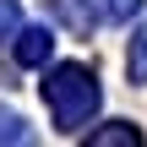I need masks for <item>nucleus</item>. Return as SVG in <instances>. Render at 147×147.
<instances>
[{
    "label": "nucleus",
    "mask_w": 147,
    "mask_h": 147,
    "mask_svg": "<svg viewBox=\"0 0 147 147\" xmlns=\"http://www.w3.org/2000/svg\"><path fill=\"white\" fill-rule=\"evenodd\" d=\"M125 76H131V82H147V22L131 33V49H125Z\"/></svg>",
    "instance_id": "39448f33"
},
{
    "label": "nucleus",
    "mask_w": 147,
    "mask_h": 147,
    "mask_svg": "<svg viewBox=\"0 0 147 147\" xmlns=\"http://www.w3.org/2000/svg\"><path fill=\"white\" fill-rule=\"evenodd\" d=\"M22 33V11H16V0H0V44H11Z\"/></svg>",
    "instance_id": "0eeeda50"
},
{
    "label": "nucleus",
    "mask_w": 147,
    "mask_h": 147,
    "mask_svg": "<svg viewBox=\"0 0 147 147\" xmlns=\"http://www.w3.org/2000/svg\"><path fill=\"white\" fill-rule=\"evenodd\" d=\"M0 142H33V131L16 109H0Z\"/></svg>",
    "instance_id": "423d86ee"
},
{
    "label": "nucleus",
    "mask_w": 147,
    "mask_h": 147,
    "mask_svg": "<svg viewBox=\"0 0 147 147\" xmlns=\"http://www.w3.org/2000/svg\"><path fill=\"white\" fill-rule=\"evenodd\" d=\"M136 142H142V131L131 120H109V125L87 131V147H136Z\"/></svg>",
    "instance_id": "20e7f679"
},
{
    "label": "nucleus",
    "mask_w": 147,
    "mask_h": 147,
    "mask_svg": "<svg viewBox=\"0 0 147 147\" xmlns=\"http://www.w3.org/2000/svg\"><path fill=\"white\" fill-rule=\"evenodd\" d=\"M11 49H16V65H44V60L55 55V33H49V27H22V33L11 38Z\"/></svg>",
    "instance_id": "f03ea898"
},
{
    "label": "nucleus",
    "mask_w": 147,
    "mask_h": 147,
    "mask_svg": "<svg viewBox=\"0 0 147 147\" xmlns=\"http://www.w3.org/2000/svg\"><path fill=\"white\" fill-rule=\"evenodd\" d=\"M55 16L71 27V33H93L104 22V0H55Z\"/></svg>",
    "instance_id": "7ed1b4c3"
},
{
    "label": "nucleus",
    "mask_w": 147,
    "mask_h": 147,
    "mask_svg": "<svg viewBox=\"0 0 147 147\" xmlns=\"http://www.w3.org/2000/svg\"><path fill=\"white\" fill-rule=\"evenodd\" d=\"M98 76L87 71V65H76V60H65V65H55L49 76H44V104H49V120L65 131V136H76V131H87L93 125V115H98Z\"/></svg>",
    "instance_id": "f257e3e1"
},
{
    "label": "nucleus",
    "mask_w": 147,
    "mask_h": 147,
    "mask_svg": "<svg viewBox=\"0 0 147 147\" xmlns=\"http://www.w3.org/2000/svg\"><path fill=\"white\" fill-rule=\"evenodd\" d=\"M136 11H142V0H104V16L109 22H131Z\"/></svg>",
    "instance_id": "6e6552de"
}]
</instances>
